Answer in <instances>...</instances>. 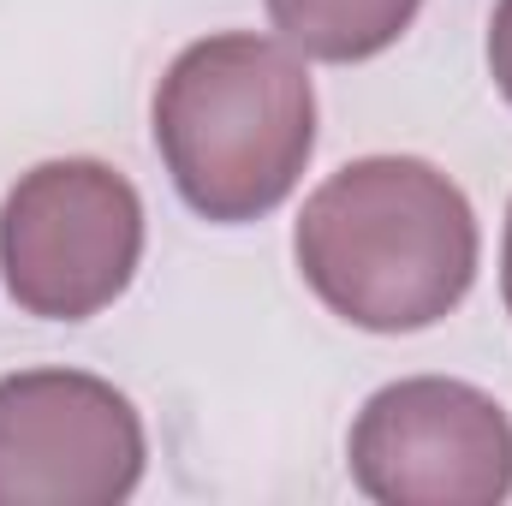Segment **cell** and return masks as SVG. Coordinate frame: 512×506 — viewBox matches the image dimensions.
Here are the masks:
<instances>
[{
	"label": "cell",
	"mask_w": 512,
	"mask_h": 506,
	"mask_svg": "<svg viewBox=\"0 0 512 506\" xmlns=\"http://www.w3.org/2000/svg\"><path fill=\"white\" fill-rule=\"evenodd\" d=\"M143 262V197L90 155L30 167L0 203V274L24 316L90 322Z\"/></svg>",
	"instance_id": "cell-3"
},
{
	"label": "cell",
	"mask_w": 512,
	"mask_h": 506,
	"mask_svg": "<svg viewBox=\"0 0 512 506\" xmlns=\"http://www.w3.org/2000/svg\"><path fill=\"white\" fill-rule=\"evenodd\" d=\"M292 256L340 322L417 334L465 304L483 239L471 197L441 167L417 155H364L304 197Z\"/></svg>",
	"instance_id": "cell-1"
},
{
	"label": "cell",
	"mask_w": 512,
	"mask_h": 506,
	"mask_svg": "<svg viewBox=\"0 0 512 506\" xmlns=\"http://www.w3.org/2000/svg\"><path fill=\"white\" fill-rule=\"evenodd\" d=\"M155 149L179 197L215 227L280 209L316 155V90L298 48L256 30L179 48L155 84Z\"/></svg>",
	"instance_id": "cell-2"
},
{
	"label": "cell",
	"mask_w": 512,
	"mask_h": 506,
	"mask_svg": "<svg viewBox=\"0 0 512 506\" xmlns=\"http://www.w3.org/2000/svg\"><path fill=\"white\" fill-rule=\"evenodd\" d=\"M346 465L382 506H495L512 495V417L471 381H387L352 423Z\"/></svg>",
	"instance_id": "cell-4"
},
{
	"label": "cell",
	"mask_w": 512,
	"mask_h": 506,
	"mask_svg": "<svg viewBox=\"0 0 512 506\" xmlns=\"http://www.w3.org/2000/svg\"><path fill=\"white\" fill-rule=\"evenodd\" d=\"M417 6L423 0H268V18L280 42L298 48L304 60L352 66L387 54L411 30Z\"/></svg>",
	"instance_id": "cell-6"
},
{
	"label": "cell",
	"mask_w": 512,
	"mask_h": 506,
	"mask_svg": "<svg viewBox=\"0 0 512 506\" xmlns=\"http://www.w3.org/2000/svg\"><path fill=\"white\" fill-rule=\"evenodd\" d=\"M489 78L512 102V0H495V18H489Z\"/></svg>",
	"instance_id": "cell-7"
},
{
	"label": "cell",
	"mask_w": 512,
	"mask_h": 506,
	"mask_svg": "<svg viewBox=\"0 0 512 506\" xmlns=\"http://www.w3.org/2000/svg\"><path fill=\"white\" fill-rule=\"evenodd\" d=\"M143 417L84 370L0 376V506H120L143 483Z\"/></svg>",
	"instance_id": "cell-5"
},
{
	"label": "cell",
	"mask_w": 512,
	"mask_h": 506,
	"mask_svg": "<svg viewBox=\"0 0 512 506\" xmlns=\"http://www.w3.org/2000/svg\"><path fill=\"white\" fill-rule=\"evenodd\" d=\"M501 298H507V316H512V209H507V245H501Z\"/></svg>",
	"instance_id": "cell-8"
}]
</instances>
